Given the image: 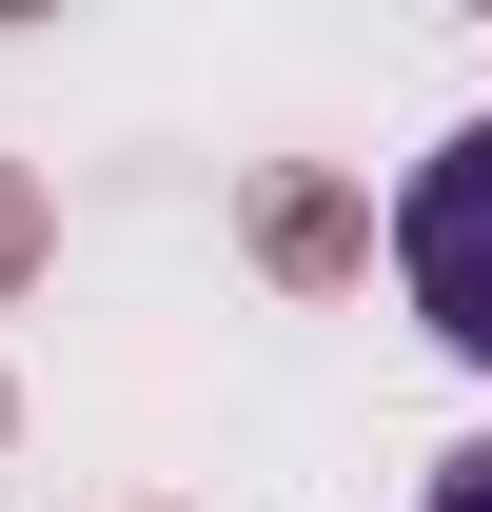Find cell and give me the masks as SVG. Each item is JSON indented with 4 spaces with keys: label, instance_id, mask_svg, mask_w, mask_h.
I'll return each mask as SVG.
<instances>
[{
    "label": "cell",
    "instance_id": "cell-1",
    "mask_svg": "<svg viewBox=\"0 0 492 512\" xmlns=\"http://www.w3.org/2000/svg\"><path fill=\"white\" fill-rule=\"evenodd\" d=\"M394 296L492 375V119H453L414 178H394Z\"/></svg>",
    "mask_w": 492,
    "mask_h": 512
},
{
    "label": "cell",
    "instance_id": "cell-2",
    "mask_svg": "<svg viewBox=\"0 0 492 512\" xmlns=\"http://www.w3.org/2000/svg\"><path fill=\"white\" fill-rule=\"evenodd\" d=\"M40 276V197H20V158H0V296Z\"/></svg>",
    "mask_w": 492,
    "mask_h": 512
},
{
    "label": "cell",
    "instance_id": "cell-3",
    "mask_svg": "<svg viewBox=\"0 0 492 512\" xmlns=\"http://www.w3.org/2000/svg\"><path fill=\"white\" fill-rule=\"evenodd\" d=\"M414 512H492V434H473V453H433V493H414Z\"/></svg>",
    "mask_w": 492,
    "mask_h": 512
}]
</instances>
